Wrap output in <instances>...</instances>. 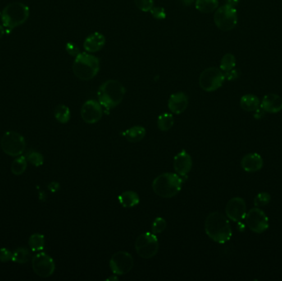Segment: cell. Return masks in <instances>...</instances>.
Listing matches in <instances>:
<instances>
[{
    "label": "cell",
    "mask_w": 282,
    "mask_h": 281,
    "mask_svg": "<svg viewBox=\"0 0 282 281\" xmlns=\"http://www.w3.org/2000/svg\"><path fill=\"white\" fill-rule=\"evenodd\" d=\"M205 232L211 240L217 243H225L232 237L231 225L226 216L220 212H212L206 217Z\"/></svg>",
    "instance_id": "6da1fadb"
},
{
    "label": "cell",
    "mask_w": 282,
    "mask_h": 281,
    "mask_svg": "<svg viewBox=\"0 0 282 281\" xmlns=\"http://www.w3.org/2000/svg\"><path fill=\"white\" fill-rule=\"evenodd\" d=\"M125 94V88L122 83L110 79L100 86L97 90V99L102 107L109 111L121 103Z\"/></svg>",
    "instance_id": "7a4b0ae2"
},
{
    "label": "cell",
    "mask_w": 282,
    "mask_h": 281,
    "mask_svg": "<svg viewBox=\"0 0 282 281\" xmlns=\"http://www.w3.org/2000/svg\"><path fill=\"white\" fill-rule=\"evenodd\" d=\"M184 182L185 181L177 173H162L155 178L152 189L160 197L173 198L180 192Z\"/></svg>",
    "instance_id": "3957f363"
},
{
    "label": "cell",
    "mask_w": 282,
    "mask_h": 281,
    "mask_svg": "<svg viewBox=\"0 0 282 281\" xmlns=\"http://www.w3.org/2000/svg\"><path fill=\"white\" fill-rule=\"evenodd\" d=\"M29 7L24 3L13 2L8 5L0 15L3 26L6 28V33L24 24L29 19Z\"/></svg>",
    "instance_id": "277c9868"
},
{
    "label": "cell",
    "mask_w": 282,
    "mask_h": 281,
    "mask_svg": "<svg viewBox=\"0 0 282 281\" xmlns=\"http://www.w3.org/2000/svg\"><path fill=\"white\" fill-rule=\"evenodd\" d=\"M100 70L99 59L97 56L80 52L73 64L74 75L82 81H88L97 76Z\"/></svg>",
    "instance_id": "5b68a950"
},
{
    "label": "cell",
    "mask_w": 282,
    "mask_h": 281,
    "mask_svg": "<svg viewBox=\"0 0 282 281\" xmlns=\"http://www.w3.org/2000/svg\"><path fill=\"white\" fill-rule=\"evenodd\" d=\"M134 248L143 259H151L156 256L160 249V242L155 233L146 232L137 237Z\"/></svg>",
    "instance_id": "8992f818"
},
{
    "label": "cell",
    "mask_w": 282,
    "mask_h": 281,
    "mask_svg": "<svg viewBox=\"0 0 282 281\" xmlns=\"http://www.w3.org/2000/svg\"><path fill=\"white\" fill-rule=\"evenodd\" d=\"M1 148L9 156L19 157L25 151V138L16 131L10 130L5 132L1 138Z\"/></svg>",
    "instance_id": "52a82bcc"
},
{
    "label": "cell",
    "mask_w": 282,
    "mask_h": 281,
    "mask_svg": "<svg viewBox=\"0 0 282 281\" xmlns=\"http://www.w3.org/2000/svg\"><path fill=\"white\" fill-rule=\"evenodd\" d=\"M214 22L220 30L227 32L234 29L238 23V14L235 7L226 4L218 8L214 15Z\"/></svg>",
    "instance_id": "ba28073f"
},
{
    "label": "cell",
    "mask_w": 282,
    "mask_h": 281,
    "mask_svg": "<svg viewBox=\"0 0 282 281\" xmlns=\"http://www.w3.org/2000/svg\"><path fill=\"white\" fill-rule=\"evenodd\" d=\"M225 78L222 70L218 68H207L199 77V85L205 92H214L221 88Z\"/></svg>",
    "instance_id": "9c48e42d"
},
{
    "label": "cell",
    "mask_w": 282,
    "mask_h": 281,
    "mask_svg": "<svg viewBox=\"0 0 282 281\" xmlns=\"http://www.w3.org/2000/svg\"><path fill=\"white\" fill-rule=\"evenodd\" d=\"M134 261L131 254L127 251H120L113 254L110 259L109 266L116 275L127 274L134 267Z\"/></svg>",
    "instance_id": "30bf717a"
},
{
    "label": "cell",
    "mask_w": 282,
    "mask_h": 281,
    "mask_svg": "<svg viewBox=\"0 0 282 281\" xmlns=\"http://www.w3.org/2000/svg\"><path fill=\"white\" fill-rule=\"evenodd\" d=\"M245 220L247 227L253 233H262L268 229V217L259 207L252 208L247 212Z\"/></svg>",
    "instance_id": "8fae6325"
},
{
    "label": "cell",
    "mask_w": 282,
    "mask_h": 281,
    "mask_svg": "<svg viewBox=\"0 0 282 281\" xmlns=\"http://www.w3.org/2000/svg\"><path fill=\"white\" fill-rule=\"evenodd\" d=\"M33 269L38 276L48 278L54 274L56 264L53 258L45 252H40L33 256L32 261Z\"/></svg>",
    "instance_id": "7c38bea8"
},
{
    "label": "cell",
    "mask_w": 282,
    "mask_h": 281,
    "mask_svg": "<svg viewBox=\"0 0 282 281\" xmlns=\"http://www.w3.org/2000/svg\"><path fill=\"white\" fill-rule=\"evenodd\" d=\"M227 218L235 223H239L245 219L247 214V205L245 201L241 197H234L227 203L225 207Z\"/></svg>",
    "instance_id": "4fadbf2b"
},
{
    "label": "cell",
    "mask_w": 282,
    "mask_h": 281,
    "mask_svg": "<svg viewBox=\"0 0 282 281\" xmlns=\"http://www.w3.org/2000/svg\"><path fill=\"white\" fill-rule=\"evenodd\" d=\"M103 109L99 101L88 100L82 106L81 117L87 124H96L102 119Z\"/></svg>",
    "instance_id": "5bb4252c"
},
{
    "label": "cell",
    "mask_w": 282,
    "mask_h": 281,
    "mask_svg": "<svg viewBox=\"0 0 282 281\" xmlns=\"http://www.w3.org/2000/svg\"><path fill=\"white\" fill-rule=\"evenodd\" d=\"M174 169L175 173L183 180H187L188 174L192 169V159L186 150H182L174 157Z\"/></svg>",
    "instance_id": "9a60e30c"
},
{
    "label": "cell",
    "mask_w": 282,
    "mask_h": 281,
    "mask_svg": "<svg viewBox=\"0 0 282 281\" xmlns=\"http://www.w3.org/2000/svg\"><path fill=\"white\" fill-rule=\"evenodd\" d=\"M188 106V97L183 92L172 94L168 101V107L172 113L180 115L187 110Z\"/></svg>",
    "instance_id": "2e32d148"
},
{
    "label": "cell",
    "mask_w": 282,
    "mask_h": 281,
    "mask_svg": "<svg viewBox=\"0 0 282 281\" xmlns=\"http://www.w3.org/2000/svg\"><path fill=\"white\" fill-rule=\"evenodd\" d=\"M263 166V159L257 153L246 155L241 160V167L247 173H256Z\"/></svg>",
    "instance_id": "e0dca14e"
},
{
    "label": "cell",
    "mask_w": 282,
    "mask_h": 281,
    "mask_svg": "<svg viewBox=\"0 0 282 281\" xmlns=\"http://www.w3.org/2000/svg\"><path fill=\"white\" fill-rule=\"evenodd\" d=\"M106 38L102 33H94L89 35L83 42V48L88 53H96L103 48Z\"/></svg>",
    "instance_id": "ac0fdd59"
},
{
    "label": "cell",
    "mask_w": 282,
    "mask_h": 281,
    "mask_svg": "<svg viewBox=\"0 0 282 281\" xmlns=\"http://www.w3.org/2000/svg\"><path fill=\"white\" fill-rule=\"evenodd\" d=\"M260 107L265 112H280L282 110V97L274 93L266 95L261 100Z\"/></svg>",
    "instance_id": "d6986e66"
},
{
    "label": "cell",
    "mask_w": 282,
    "mask_h": 281,
    "mask_svg": "<svg viewBox=\"0 0 282 281\" xmlns=\"http://www.w3.org/2000/svg\"><path fill=\"white\" fill-rule=\"evenodd\" d=\"M123 137L129 143H138L146 135V129L141 125H134L121 133Z\"/></svg>",
    "instance_id": "ffe728a7"
},
{
    "label": "cell",
    "mask_w": 282,
    "mask_h": 281,
    "mask_svg": "<svg viewBox=\"0 0 282 281\" xmlns=\"http://www.w3.org/2000/svg\"><path fill=\"white\" fill-rule=\"evenodd\" d=\"M118 201L123 207L129 209L139 205L140 198L135 191H126L118 196Z\"/></svg>",
    "instance_id": "44dd1931"
},
{
    "label": "cell",
    "mask_w": 282,
    "mask_h": 281,
    "mask_svg": "<svg viewBox=\"0 0 282 281\" xmlns=\"http://www.w3.org/2000/svg\"><path fill=\"white\" fill-rule=\"evenodd\" d=\"M261 101L257 96L253 94H246L241 97V108L246 111L254 112L257 109L260 108Z\"/></svg>",
    "instance_id": "7402d4cb"
},
{
    "label": "cell",
    "mask_w": 282,
    "mask_h": 281,
    "mask_svg": "<svg viewBox=\"0 0 282 281\" xmlns=\"http://www.w3.org/2000/svg\"><path fill=\"white\" fill-rule=\"evenodd\" d=\"M195 7L202 14H211L219 7L218 0H196Z\"/></svg>",
    "instance_id": "603a6c76"
},
{
    "label": "cell",
    "mask_w": 282,
    "mask_h": 281,
    "mask_svg": "<svg viewBox=\"0 0 282 281\" xmlns=\"http://www.w3.org/2000/svg\"><path fill=\"white\" fill-rule=\"evenodd\" d=\"M158 128L161 131H169L174 125V115L171 113H163L157 120Z\"/></svg>",
    "instance_id": "cb8c5ba5"
},
{
    "label": "cell",
    "mask_w": 282,
    "mask_h": 281,
    "mask_svg": "<svg viewBox=\"0 0 282 281\" xmlns=\"http://www.w3.org/2000/svg\"><path fill=\"white\" fill-rule=\"evenodd\" d=\"M54 115L56 120L61 124H66L69 122L71 117L70 108L64 104H60L56 106L54 111Z\"/></svg>",
    "instance_id": "d4e9b609"
},
{
    "label": "cell",
    "mask_w": 282,
    "mask_h": 281,
    "mask_svg": "<svg viewBox=\"0 0 282 281\" xmlns=\"http://www.w3.org/2000/svg\"><path fill=\"white\" fill-rule=\"evenodd\" d=\"M28 245L33 251H41L45 247V237L41 233H33L29 237Z\"/></svg>",
    "instance_id": "484cf974"
},
{
    "label": "cell",
    "mask_w": 282,
    "mask_h": 281,
    "mask_svg": "<svg viewBox=\"0 0 282 281\" xmlns=\"http://www.w3.org/2000/svg\"><path fill=\"white\" fill-rule=\"evenodd\" d=\"M28 166V160L25 156L20 155L17 159H14L11 165V172L15 176H20L24 174Z\"/></svg>",
    "instance_id": "4316f807"
},
{
    "label": "cell",
    "mask_w": 282,
    "mask_h": 281,
    "mask_svg": "<svg viewBox=\"0 0 282 281\" xmlns=\"http://www.w3.org/2000/svg\"><path fill=\"white\" fill-rule=\"evenodd\" d=\"M30 259V252L28 249L19 247L13 252L12 261L19 264H24L28 262Z\"/></svg>",
    "instance_id": "83f0119b"
},
{
    "label": "cell",
    "mask_w": 282,
    "mask_h": 281,
    "mask_svg": "<svg viewBox=\"0 0 282 281\" xmlns=\"http://www.w3.org/2000/svg\"><path fill=\"white\" fill-rule=\"evenodd\" d=\"M236 66V58L233 54H225L220 61V69L224 72L229 71Z\"/></svg>",
    "instance_id": "f1b7e54d"
},
{
    "label": "cell",
    "mask_w": 282,
    "mask_h": 281,
    "mask_svg": "<svg viewBox=\"0 0 282 281\" xmlns=\"http://www.w3.org/2000/svg\"><path fill=\"white\" fill-rule=\"evenodd\" d=\"M25 157L27 160H28V163L33 164V166H42L43 163H44L43 155L41 153L35 151V150H29L27 153Z\"/></svg>",
    "instance_id": "f546056e"
},
{
    "label": "cell",
    "mask_w": 282,
    "mask_h": 281,
    "mask_svg": "<svg viewBox=\"0 0 282 281\" xmlns=\"http://www.w3.org/2000/svg\"><path fill=\"white\" fill-rule=\"evenodd\" d=\"M167 228V222L162 217H157L151 225L152 233L159 234L164 232Z\"/></svg>",
    "instance_id": "4dcf8cb0"
},
{
    "label": "cell",
    "mask_w": 282,
    "mask_h": 281,
    "mask_svg": "<svg viewBox=\"0 0 282 281\" xmlns=\"http://www.w3.org/2000/svg\"><path fill=\"white\" fill-rule=\"evenodd\" d=\"M270 201V195L267 192H260L255 196L254 205L256 207H263Z\"/></svg>",
    "instance_id": "1f68e13d"
},
{
    "label": "cell",
    "mask_w": 282,
    "mask_h": 281,
    "mask_svg": "<svg viewBox=\"0 0 282 281\" xmlns=\"http://www.w3.org/2000/svg\"><path fill=\"white\" fill-rule=\"evenodd\" d=\"M134 5L140 11L151 12L155 6V0H134Z\"/></svg>",
    "instance_id": "d6a6232c"
},
{
    "label": "cell",
    "mask_w": 282,
    "mask_h": 281,
    "mask_svg": "<svg viewBox=\"0 0 282 281\" xmlns=\"http://www.w3.org/2000/svg\"><path fill=\"white\" fill-rule=\"evenodd\" d=\"M151 14L153 18L158 19V20H163L166 18V12H165L164 8L155 7L154 6L153 9L151 10Z\"/></svg>",
    "instance_id": "836d02e7"
},
{
    "label": "cell",
    "mask_w": 282,
    "mask_h": 281,
    "mask_svg": "<svg viewBox=\"0 0 282 281\" xmlns=\"http://www.w3.org/2000/svg\"><path fill=\"white\" fill-rule=\"evenodd\" d=\"M13 252L9 249L3 247L0 249V261L1 262H8L12 260Z\"/></svg>",
    "instance_id": "e575fe53"
},
{
    "label": "cell",
    "mask_w": 282,
    "mask_h": 281,
    "mask_svg": "<svg viewBox=\"0 0 282 281\" xmlns=\"http://www.w3.org/2000/svg\"><path fill=\"white\" fill-rule=\"evenodd\" d=\"M66 51L70 56L76 57L79 53H80V50H79V46L76 44H74L73 42H69L66 45Z\"/></svg>",
    "instance_id": "d590c367"
},
{
    "label": "cell",
    "mask_w": 282,
    "mask_h": 281,
    "mask_svg": "<svg viewBox=\"0 0 282 281\" xmlns=\"http://www.w3.org/2000/svg\"><path fill=\"white\" fill-rule=\"evenodd\" d=\"M224 78L227 80L234 81L238 79L240 76V72L238 69H231L229 71L224 72Z\"/></svg>",
    "instance_id": "8d00e7d4"
},
{
    "label": "cell",
    "mask_w": 282,
    "mask_h": 281,
    "mask_svg": "<svg viewBox=\"0 0 282 281\" xmlns=\"http://www.w3.org/2000/svg\"><path fill=\"white\" fill-rule=\"evenodd\" d=\"M59 186L58 183H56V182H52L50 186H49V189L51 190V191H56L59 189Z\"/></svg>",
    "instance_id": "74e56055"
},
{
    "label": "cell",
    "mask_w": 282,
    "mask_h": 281,
    "mask_svg": "<svg viewBox=\"0 0 282 281\" xmlns=\"http://www.w3.org/2000/svg\"><path fill=\"white\" fill-rule=\"evenodd\" d=\"M239 0H227V5L235 7L236 5H238Z\"/></svg>",
    "instance_id": "f35d334b"
},
{
    "label": "cell",
    "mask_w": 282,
    "mask_h": 281,
    "mask_svg": "<svg viewBox=\"0 0 282 281\" xmlns=\"http://www.w3.org/2000/svg\"><path fill=\"white\" fill-rule=\"evenodd\" d=\"M6 34V28L3 25H0V39Z\"/></svg>",
    "instance_id": "ab89813d"
},
{
    "label": "cell",
    "mask_w": 282,
    "mask_h": 281,
    "mask_svg": "<svg viewBox=\"0 0 282 281\" xmlns=\"http://www.w3.org/2000/svg\"><path fill=\"white\" fill-rule=\"evenodd\" d=\"M185 2L186 5H191L194 0H183Z\"/></svg>",
    "instance_id": "60d3db41"
},
{
    "label": "cell",
    "mask_w": 282,
    "mask_h": 281,
    "mask_svg": "<svg viewBox=\"0 0 282 281\" xmlns=\"http://www.w3.org/2000/svg\"><path fill=\"white\" fill-rule=\"evenodd\" d=\"M0 15H1V13H0Z\"/></svg>",
    "instance_id": "b9f144b4"
}]
</instances>
